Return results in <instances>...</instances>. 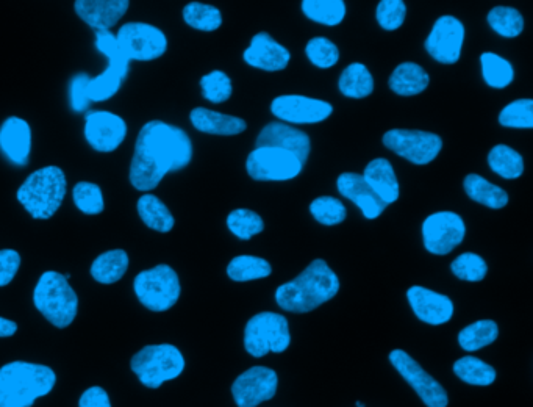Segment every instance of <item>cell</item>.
<instances>
[{
  "mask_svg": "<svg viewBox=\"0 0 533 407\" xmlns=\"http://www.w3.org/2000/svg\"><path fill=\"white\" fill-rule=\"evenodd\" d=\"M0 151L15 165L24 166L29 163L32 129L27 121L18 116L5 119L0 127Z\"/></svg>",
  "mask_w": 533,
  "mask_h": 407,
  "instance_id": "7402d4cb",
  "label": "cell"
},
{
  "mask_svg": "<svg viewBox=\"0 0 533 407\" xmlns=\"http://www.w3.org/2000/svg\"><path fill=\"white\" fill-rule=\"evenodd\" d=\"M202 94L213 104L226 102L232 96L233 85L230 77L222 71H213L201 79Z\"/></svg>",
  "mask_w": 533,
  "mask_h": 407,
  "instance_id": "7dc6e473",
  "label": "cell"
},
{
  "mask_svg": "<svg viewBox=\"0 0 533 407\" xmlns=\"http://www.w3.org/2000/svg\"><path fill=\"white\" fill-rule=\"evenodd\" d=\"M366 184L387 206L399 199V182L393 165L387 159L371 160L362 174Z\"/></svg>",
  "mask_w": 533,
  "mask_h": 407,
  "instance_id": "cb8c5ba5",
  "label": "cell"
},
{
  "mask_svg": "<svg viewBox=\"0 0 533 407\" xmlns=\"http://www.w3.org/2000/svg\"><path fill=\"white\" fill-rule=\"evenodd\" d=\"M451 270L458 279L466 282L483 281L488 273L487 262L474 253H465L462 256H458L451 263Z\"/></svg>",
  "mask_w": 533,
  "mask_h": 407,
  "instance_id": "ee69618b",
  "label": "cell"
},
{
  "mask_svg": "<svg viewBox=\"0 0 533 407\" xmlns=\"http://www.w3.org/2000/svg\"><path fill=\"white\" fill-rule=\"evenodd\" d=\"M279 386L277 373L268 367H252L235 379L233 400L238 407H257L274 398Z\"/></svg>",
  "mask_w": 533,
  "mask_h": 407,
  "instance_id": "5bb4252c",
  "label": "cell"
},
{
  "mask_svg": "<svg viewBox=\"0 0 533 407\" xmlns=\"http://www.w3.org/2000/svg\"><path fill=\"white\" fill-rule=\"evenodd\" d=\"M129 270V254L124 249H111L96 257L91 265V276L99 284H115L124 278Z\"/></svg>",
  "mask_w": 533,
  "mask_h": 407,
  "instance_id": "4316f807",
  "label": "cell"
},
{
  "mask_svg": "<svg viewBox=\"0 0 533 407\" xmlns=\"http://www.w3.org/2000/svg\"><path fill=\"white\" fill-rule=\"evenodd\" d=\"M129 0H77V16L96 32H110L129 10Z\"/></svg>",
  "mask_w": 533,
  "mask_h": 407,
  "instance_id": "44dd1931",
  "label": "cell"
},
{
  "mask_svg": "<svg viewBox=\"0 0 533 407\" xmlns=\"http://www.w3.org/2000/svg\"><path fill=\"white\" fill-rule=\"evenodd\" d=\"M463 187H465L466 195L469 198L479 202V204H483L488 209H504L508 204L507 191L502 190L498 185L491 184L479 174L466 176Z\"/></svg>",
  "mask_w": 533,
  "mask_h": 407,
  "instance_id": "f1b7e54d",
  "label": "cell"
},
{
  "mask_svg": "<svg viewBox=\"0 0 533 407\" xmlns=\"http://www.w3.org/2000/svg\"><path fill=\"white\" fill-rule=\"evenodd\" d=\"M340 292V279L326 260H313L296 279L276 290L279 307L293 314H307L335 298Z\"/></svg>",
  "mask_w": 533,
  "mask_h": 407,
  "instance_id": "7a4b0ae2",
  "label": "cell"
},
{
  "mask_svg": "<svg viewBox=\"0 0 533 407\" xmlns=\"http://www.w3.org/2000/svg\"><path fill=\"white\" fill-rule=\"evenodd\" d=\"M383 145L408 162L427 165L437 159L443 148V140L440 135L423 130L394 129L383 135Z\"/></svg>",
  "mask_w": 533,
  "mask_h": 407,
  "instance_id": "8fae6325",
  "label": "cell"
},
{
  "mask_svg": "<svg viewBox=\"0 0 533 407\" xmlns=\"http://www.w3.org/2000/svg\"><path fill=\"white\" fill-rule=\"evenodd\" d=\"M126 76L119 73L118 69L108 66L104 73L91 77L88 82V96L91 102H104L113 98L121 90L122 82Z\"/></svg>",
  "mask_w": 533,
  "mask_h": 407,
  "instance_id": "f35d334b",
  "label": "cell"
},
{
  "mask_svg": "<svg viewBox=\"0 0 533 407\" xmlns=\"http://www.w3.org/2000/svg\"><path fill=\"white\" fill-rule=\"evenodd\" d=\"M272 267L262 257L238 256L229 263L227 274L235 282L257 281L271 276Z\"/></svg>",
  "mask_w": 533,
  "mask_h": 407,
  "instance_id": "e575fe53",
  "label": "cell"
},
{
  "mask_svg": "<svg viewBox=\"0 0 533 407\" xmlns=\"http://www.w3.org/2000/svg\"><path fill=\"white\" fill-rule=\"evenodd\" d=\"M133 373L143 386L158 389L166 381L179 378L185 370V357L179 348L169 343L144 346L130 362Z\"/></svg>",
  "mask_w": 533,
  "mask_h": 407,
  "instance_id": "8992f818",
  "label": "cell"
},
{
  "mask_svg": "<svg viewBox=\"0 0 533 407\" xmlns=\"http://www.w3.org/2000/svg\"><path fill=\"white\" fill-rule=\"evenodd\" d=\"M310 138L302 130L283 123H271L263 127L257 138V148H277L291 152L301 160L302 165L310 155Z\"/></svg>",
  "mask_w": 533,
  "mask_h": 407,
  "instance_id": "d6986e66",
  "label": "cell"
},
{
  "mask_svg": "<svg viewBox=\"0 0 533 407\" xmlns=\"http://www.w3.org/2000/svg\"><path fill=\"white\" fill-rule=\"evenodd\" d=\"M136 210H138V215H140L143 223L152 231L168 234L176 224V220L172 217L171 210L168 209L165 202L151 193H144L138 199Z\"/></svg>",
  "mask_w": 533,
  "mask_h": 407,
  "instance_id": "484cf974",
  "label": "cell"
},
{
  "mask_svg": "<svg viewBox=\"0 0 533 407\" xmlns=\"http://www.w3.org/2000/svg\"><path fill=\"white\" fill-rule=\"evenodd\" d=\"M72 199L77 209L85 215H99L104 212V193H102V188L93 182H79L74 185Z\"/></svg>",
  "mask_w": 533,
  "mask_h": 407,
  "instance_id": "ab89813d",
  "label": "cell"
},
{
  "mask_svg": "<svg viewBox=\"0 0 533 407\" xmlns=\"http://www.w3.org/2000/svg\"><path fill=\"white\" fill-rule=\"evenodd\" d=\"M18 332L15 321L0 317V337H13Z\"/></svg>",
  "mask_w": 533,
  "mask_h": 407,
  "instance_id": "f5cc1de1",
  "label": "cell"
},
{
  "mask_svg": "<svg viewBox=\"0 0 533 407\" xmlns=\"http://www.w3.org/2000/svg\"><path fill=\"white\" fill-rule=\"evenodd\" d=\"M463 218L455 212H437L423 223V242L429 253L446 256L452 253L465 238Z\"/></svg>",
  "mask_w": 533,
  "mask_h": 407,
  "instance_id": "7c38bea8",
  "label": "cell"
},
{
  "mask_svg": "<svg viewBox=\"0 0 533 407\" xmlns=\"http://www.w3.org/2000/svg\"><path fill=\"white\" fill-rule=\"evenodd\" d=\"M247 173L255 181H291L304 170L301 160L291 152L277 148H257L247 157Z\"/></svg>",
  "mask_w": 533,
  "mask_h": 407,
  "instance_id": "30bf717a",
  "label": "cell"
},
{
  "mask_svg": "<svg viewBox=\"0 0 533 407\" xmlns=\"http://www.w3.org/2000/svg\"><path fill=\"white\" fill-rule=\"evenodd\" d=\"M193 159V143L185 130L163 121L144 124L136 138L129 179L143 193L155 190L166 174L180 171Z\"/></svg>",
  "mask_w": 533,
  "mask_h": 407,
  "instance_id": "6da1fadb",
  "label": "cell"
},
{
  "mask_svg": "<svg viewBox=\"0 0 533 407\" xmlns=\"http://www.w3.org/2000/svg\"><path fill=\"white\" fill-rule=\"evenodd\" d=\"M244 62L252 68L262 69L268 73H276L287 68L291 60L287 47L277 43L268 33H257L252 38L251 46L244 51Z\"/></svg>",
  "mask_w": 533,
  "mask_h": 407,
  "instance_id": "ffe728a7",
  "label": "cell"
},
{
  "mask_svg": "<svg viewBox=\"0 0 533 407\" xmlns=\"http://www.w3.org/2000/svg\"><path fill=\"white\" fill-rule=\"evenodd\" d=\"M33 303L43 317L55 328L65 329L72 325L79 312V298L65 274L46 271L33 292Z\"/></svg>",
  "mask_w": 533,
  "mask_h": 407,
  "instance_id": "5b68a950",
  "label": "cell"
},
{
  "mask_svg": "<svg viewBox=\"0 0 533 407\" xmlns=\"http://www.w3.org/2000/svg\"><path fill=\"white\" fill-rule=\"evenodd\" d=\"M291 343L287 318L274 312H262L247 321L244 329V348L252 357L268 353H283Z\"/></svg>",
  "mask_w": 533,
  "mask_h": 407,
  "instance_id": "ba28073f",
  "label": "cell"
},
{
  "mask_svg": "<svg viewBox=\"0 0 533 407\" xmlns=\"http://www.w3.org/2000/svg\"><path fill=\"white\" fill-rule=\"evenodd\" d=\"M480 65H482L483 80L487 82L488 87L502 90L515 79L512 63L502 58L501 55L485 52L480 55Z\"/></svg>",
  "mask_w": 533,
  "mask_h": 407,
  "instance_id": "836d02e7",
  "label": "cell"
},
{
  "mask_svg": "<svg viewBox=\"0 0 533 407\" xmlns=\"http://www.w3.org/2000/svg\"><path fill=\"white\" fill-rule=\"evenodd\" d=\"M310 213L318 223L324 226H337L346 220V207L343 202L337 198H330V196H321L316 198L310 204Z\"/></svg>",
  "mask_w": 533,
  "mask_h": 407,
  "instance_id": "7bdbcfd3",
  "label": "cell"
},
{
  "mask_svg": "<svg viewBox=\"0 0 533 407\" xmlns=\"http://www.w3.org/2000/svg\"><path fill=\"white\" fill-rule=\"evenodd\" d=\"M305 54L313 65L321 69H329L337 65L340 60L338 47L327 38L316 37L308 41Z\"/></svg>",
  "mask_w": 533,
  "mask_h": 407,
  "instance_id": "f6af8a7d",
  "label": "cell"
},
{
  "mask_svg": "<svg viewBox=\"0 0 533 407\" xmlns=\"http://www.w3.org/2000/svg\"><path fill=\"white\" fill-rule=\"evenodd\" d=\"M498 335L499 328L493 320H479L460 331L458 345L468 353H473L496 342Z\"/></svg>",
  "mask_w": 533,
  "mask_h": 407,
  "instance_id": "1f68e13d",
  "label": "cell"
},
{
  "mask_svg": "<svg viewBox=\"0 0 533 407\" xmlns=\"http://www.w3.org/2000/svg\"><path fill=\"white\" fill-rule=\"evenodd\" d=\"M121 51L130 62H152L168 51V38L158 27L146 22H129L116 35Z\"/></svg>",
  "mask_w": 533,
  "mask_h": 407,
  "instance_id": "9c48e42d",
  "label": "cell"
},
{
  "mask_svg": "<svg viewBox=\"0 0 533 407\" xmlns=\"http://www.w3.org/2000/svg\"><path fill=\"white\" fill-rule=\"evenodd\" d=\"M357 407H365L362 403H357Z\"/></svg>",
  "mask_w": 533,
  "mask_h": 407,
  "instance_id": "db71d44e",
  "label": "cell"
},
{
  "mask_svg": "<svg viewBox=\"0 0 533 407\" xmlns=\"http://www.w3.org/2000/svg\"><path fill=\"white\" fill-rule=\"evenodd\" d=\"M407 7L402 0H382L377 7L376 18L382 29L393 32L404 24Z\"/></svg>",
  "mask_w": 533,
  "mask_h": 407,
  "instance_id": "c3c4849f",
  "label": "cell"
},
{
  "mask_svg": "<svg viewBox=\"0 0 533 407\" xmlns=\"http://www.w3.org/2000/svg\"><path fill=\"white\" fill-rule=\"evenodd\" d=\"M127 137V123L115 113L93 110L85 118V138L97 152H113Z\"/></svg>",
  "mask_w": 533,
  "mask_h": 407,
  "instance_id": "2e32d148",
  "label": "cell"
},
{
  "mask_svg": "<svg viewBox=\"0 0 533 407\" xmlns=\"http://www.w3.org/2000/svg\"><path fill=\"white\" fill-rule=\"evenodd\" d=\"M79 407H111L110 397L102 387H91L80 397Z\"/></svg>",
  "mask_w": 533,
  "mask_h": 407,
  "instance_id": "816d5d0a",
  "label": "cell"
},
{
  "mask_svg": "<svg viewBox=\"0 0 533 407\" xmlns=\"http://www.w3.org/2000/svg\"><path fill=\"white\" fill-rule=\"evenodd\" d=\"M390 362L399 371V375L413 387L418 397L427 407H448V393L437 379L424 370L412 356L405 351L394 350L390 354Z\"/></svg>",
  "mask_w": 533,
  "mask_h": 407,
  "instance_id": "4fadbf2b",
  "label": "cell"
},
{
  "mask_svg": "<svg viewBox=\"0 0 533 407\" xmlns=\"http://www.w3.org/2000/svg\"><path fill=\"white\" fill-rule=\"evenodd\" d=\"M271 112L283 124H316L326 121L332 115L333 107L329 102L319 99L287 94L272 101Z\"/></svg>",
  "mask_w": 533,
  "mask_h": 407,
  "instance_id": "e0dca14e",
  "label": "cell"
},
{
  "mask_svg": "<svg viewBox=\"0 0 533 407\" xmlns=\"http://www.w3.org/2000/svg\"><path fill=\"white\" fill-rule=\"evenodd\" d=\"M91 77L88 74H77L71 82L69 96H71V105L74 112H85L90 107V96H88V82Z\"/></svg>",
  "mask_w": 533,
  "mask_h": 407,
  "instance_id": "681fc988",
  "label": "cell"
},
{
  "mask_svg": "<svg viewBox=\"0 0 533 407\" xmlns=\"http://www.w3.org/2000/svg\"><path fill=\"white\" fill-rule=\"evenodd\" d=\"M97 51L108 58V66L118 69L119 73L127 77L129 74V58L121 51L116 35L111 32H96Z\"/></svg>",
  "mask_w": 533,
  "mask_h": 407,
  "instance_id": "bcb514c9",
  "label": "cell"
},
{
  "mask_svg": "<svg viewBox=\"0 0 533 407\" xmlns=\"http://www.w3.org/2000/svg\"><path fill=\"white\" fill-rule=\"evenodd\" d=\"M338 191L344 198L351 199L358 209L362 210L366 220H376L387 209V204L377 198L371 188L366 184L362 174L343 173L337 181Z\"/></svg>",
  "mask_w": 533,
  "mask_h": 407,
  "instance_id": "603a6c76",
  "label": "cell"
},
{
  "mask_svg": "<svg viewBox=\"0 0 533 407\" xmlns=\"http://www.w3.org/2000/svg\"><path fill=\"white\" fill-rule=\"evenodd\" d=\"M430 77L416 63H402L390 77V88L399 96H416L429 87Z\"/></svg>",
  "mask_w": 533,
  "mask_h": 407,
  "instance_id": "83f0119b",
  "label": "cell"
},
{
  "mask_svg": "<svg viewBox=\"0 0 533 407\" xmlns=\"http://www.w3.org/2000/svg\"><path fill=\"white\" fill-rule=\"evenodd\" d=\"M21 256L15 249H0V287H7L18 274Z\"/></svg>",
  "mask_w": 533,
  "mask_h": 407,
  "instance_id": "f907efd6",
  "label": "cell"
},
{
  "mask_svg": "<svg viewBox=\"0 0 533 407\" xmlns=\"http://www.w3.org/2000/svg\"><path fill=\"white\" fill-rule=\"evenodd\" d=\"M465 41V27L454 16H441L433 24L432 32L427 37L426 51L430 57L443 65H454L462 55Z\"/></svg>",
  "mask_w": 533,
  "mask_h": 407,
  "instance_id": "9a60e30c",
  "label": "cell"
},
{
  "mask_svg": "<svg viewBox=\"0 0 533 407\" xmlns=\"http://www.w3.org/2000/svg\"><path fill=\"white\" fill-rule=\"evenodd\" d=\"M488 165L504 179H518L524 173V160L518 151L505 145L494 146L488 154Z\"/></svg>",
  "mask_w": 533,
  "mask_h": 407,
  "instance_id": "d590c367",
  "label": "cell"
},
{
  "mask_svg": "<svg viewBox=\"0 0 533 407\" xmlns=\"http://www.w3.org/2000/svg\"><path fill=\"white\" fill-rule=\"evenodd\" d=\"M407 299L416 317L432 326L444 325L454 315V303L451 298L433 290L413 285L407 292Z\"/></svg>",
  "mask_w": 533,
  "mask_h": 407,
  "instance_id": "ac0fdd59",
  "label": "cell"
},
{
  "mask_svg": "<svg viewBox=\"0 0 533 407\" xmlns=\"http://www.w3.org/2000/svg\"><path fill=\"white\" fill-rule=\"evenodd\" d=\"M183 19L188 26L202 32H215L221 27L222 15L218 8L213 5L191 2L183 8Z\"/></svg>",
  "mask_w": 533,
  "mask_h": 407,
  "instance_id": "8d00e7d4",
  "label": "cell"
},
{
  "mask_svg": "<svg viewBox=\"0 0 533 407\" xmlns=\"http://www.w3.org/2000/svg\"><path fill=\"white\" fill-rule=\"evenodd\" d=\"M68 191L65 173L58 166L33 171L19 187L16 198L35 220H49L60 210Z\"/></svg>",
  "mask_w": 533,
  "mask_h": 407,
  "instance_id": "277c9868",
  "label": "cell"
},
{
  "mask_svg": "<svg viewBox=\"0 0 533 407\" xmlns=\"http://www.w3.org/2000/svg\"><path fill=\"white\" fill-rule=\"evenodd\" d=\"M499 123L512 129H532L533 101L532 99H518L505 105L499 113Z\"/></svg>",
  "mask_w": 533,
  "mask_h": 407,
  "instance_id": "b9f144b4",
  "label": "cell"
},
{
  "mask_svg": "<svg viewBox=\"0 0 533 407\" xmlns=\"http://www.w3.org/2000/svg\"><path fill=\"white\" fill-rule=\"evenodd\" d=\"M57 375L46 365L11 362L0 368V407H32L52 392Z\"/></svg>",
  "mask_w": 533,
  "mask_h": 407,
  "instance_id": "3957f363",
  "label": "cell"
},
{
  "mask_svg": "<svg viewBox=\"0 0 533 407\" xmlns=\"http://www.w3.org/2000/svg\"><path fill=\"white\" fill-rule=\"evenodd\" d=\"M487 19L491 29L504 38H516L524 30V18L516 8L494 7Z\"/></svg>",
  "mask_w": 533,
  "mask_h": 407,
  "instance_id": "74e56055",
  "label": "cell"
},
{
  "mask_svg": "<svg viewBox=\"0 0 533 407\" xmlns=\"http://www.w3.org/2000/svg\"><path fill=\"white\" fill-rule=\"evenodd\" d=\"M136 298L152 312H166L176 306L180 298V279L169 265H157L141 271L133 282Z\"/></svg>",
  "mask_w": 533,
  "mask_h": 407,
  "instance_id": "52a82bcc",
  "label": "cell"
},
{
  "mask_svg": "<svg viewBox=\"0 0 533 407\" xmlns=\"http://www.w3.org/2000/svg\"><path fill=\"white\" fill-rule=\"evenodd\" d=\"M302 11L308 19L322 26H338L346 18L343 0H304Z\"/></svg>",
  "mask_w": 533,
  "mask_h": 407,
  "instance_id": "d6a6232c",
  "label": "cell"
},
{
  "mask_svg": "<svg viewBox=\"0 0 533 407\" xmlns=\"http://www.w3.org/2000/svg\"><path fill=\"white\" fill-rule=\"evenodd\" d=\"M338 88L346 98H368L374 91L373 74L362 63H352L341 73Z\"/></svg>",
  "mask_w": 533,
  "mask_h": 407,
  "instance_id": "f546056e",
  "label": "cell"
},
{
  "mask_svg": "<svg viewBox=\"0 0 533 407\" xmlns=\"http://www.w3.org/2000/svg\"><path fill=\"white\" fill-rule=\"evenodd\" d=\"M227 227L233 235L241 240H251L254 235L260 234L265 229L262 217L258 213L247 209H237L227 218Z\"/></svg>",
  "mask_w": 533,
  "mask_h": 407,
  "instance_id": "60d3db41",
  "label": "cell"
},
{
  "mask_svg": "<svg viewBox=\"0 0 533 407\" xmlns=\"http://www.w3.org/2000/svg\"><path fill=\"white\" fill-rule=\"evenodd\" d=\"M191 123L199 132L208 135H222V137H232V135L243 134L247 124L244 119L237 116L224 115L215 110L197 107L191 112Z\"/></svg>",
  "mask_w": 533,
  "mask_h": 407,
  "instance_id": "d4e9b609",
  "label": "cell"
},
{
  "mask_svg": "<svg viewBox=\"0 0 533 407\" xmlns=\"http://www.w3.org/2000/svg\"><path fill=\"white\" fill-rule=\"evenodd\" d=\"M454 373L460 381L471 386H491L496 381V370L474 356H465L454 364Z\"/></svg>",
  "mask_w": 533,
  "mask_h": 407,
  "instance_id": "4dcf8cb0",
  "label": "cell"
}]
</instances>
